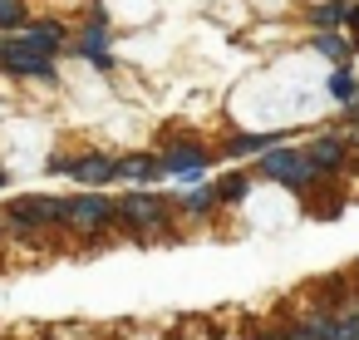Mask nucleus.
Listing matches in <instances>:
<instances>
[{"label": "nucleus", "instance_id": "7", "mask_svg": "<svg viewBox=\"0 0 359 340\" xmlns=\"http://www.w3.org/2000/svg\"><path fill=\"white\" fill-rule=\"evenodd\" d=\"M74 50H79V60H89L94 70H114V55H109V15H104V6L89 11V25L79 30Z\"/></svg>", "mask_w": 359, "mask_h": 340}, {"label": "nucleus", "instance_id": "6", "mask_svg": "<svg viewBox=\"0 0 359 340\" xmlns=\"http://www.w3.org/2000/svg\"><path fill=\"white\" fill-rule=\"evenodd\" d=\"M0 70L20 74V79H45L55 84V60H45L40 50H30L20 35H0Z\"/></svg>", "mask_w": 359, "mask_h": 340}, {"label": "nucleus", "instance_id": "18", "mask_svg": "<svg viewBox=\"0 0 359 340\" xmlns=\"http://www.w3.org/2000/svg\"><path fill=\"white\" fill-rule=\"evenodd\" d=\"M339 340H359V306H349L339 315Z\"/></svg>", "mask_w": 359, "mask_h": 340}, {"label": "nucleus", "instance_id": "4", "mask_svg": "<svg viewBox=\"0 0 359 340\" xmlns=\"http://www.w3.org/2000/svg\"><path fill=\"white\" fill-rule=\"evenodd\" d=\"M256 178H266V183H280V188H290V192H310L315 183H320V173H315V163L305 158V148H295V143H280V148H271V153H261V163H256Z\"/></svg>", "mask_w": 359, "mask_h": 340}, {"label": "nucleus", "instance_id": "19", "mask_svg": "<svg viewBox=\"0 0 359 340\" xmlns=\"http://www.w3.org/2000/svg\"><path fill=\"white\" fill-rule=\"evenodd\" d=\"M339 133H344V143H349V148H359V109H354V104L344 109V129H339Z\"/></svg>", "mask_w": 359, "mask_h": 340}, {"label": "nucleus", "instance_id": "12", "mask_svg": "<svg viewBox=\"0 0 359 340\" xmlns=\"http://www.w3.org/2000/svg\"><path fill=\"white\" fill-rule=\"evenodd\" d=\"M310 50H315V55H325V60H330L334 70H339V65H349V40H344L339 30H315Z\"/></svg>", "mask_w": 359, "mask_h": 340}, {"label": "nucleus", "instance_id": "1", "mask_svg": "<svg viewBox=\"0 0 359 340\" xmlns=\"http://www.w3.org/2000/svg\"><path fill=\"white\" fill-rule=\"evenodd\" d=\"M0 222H6L11 237H25V242H40L45 232H60L65 227V197L55 192H20L0 207Z\"/></svg>", "mask_w": 359, "mask_h": 340}, {"label": "nucleus", "instance_id": "15", "mask_svg": "<svg viewBox=\"0 0 359 340\" xmlns=\"http://www.w3.org/2000/svg\"><path fill=\"white\" fill-rule=\"evenodd\" d=\"M212 188H217V202H222V207H236V202H246V192H251V173H222Z\"/></svg>", "mask_w": 359, "mask_h": 340}, {"label": "nucleus", "instance_id": "5", "mask_svg": "<svg viewBox=\"0 0 359 340\" xmlns=\"http://www.w3.org/2000/svg\"><path fill=\"white\" fill-rule=\"evenodd\" d=\"M168 222H172V207H168L163 197H153L148 188L123 192V202H118V227H123V232H133V237L153 242V237H163V232H168Z\"/></svg>", "mask_w": 359, "mask_h": 340}, {"label": "nucleus", "instance_id": "14", "mask_svg": "<svg viewBox=\"0 0 359 340\" xmlns=\"http://www.w3.org/2000/svg\"><path fill=\"white\" fill-rule=\"evenodd\" d=\"M344 15H349V0H320V6L305 11V20H310L315 30H339Z\"/></svg>", "mask_w": 359, "mask_h": 340}, {"label": "nucleus", "instance_id": "16", "mask_svg": "<svg viewBox=\"0 0 359 340\" xmlns=\"http://www.w3.org/2000/svg\"><path fill=\"white\" fill-rule=\"evenodd\" d=\"M25 25H30L25 0H0V35H20Z\"/></svg>", "mask_w": 359, "mask_h": 340}, {"label": "nucleus", "instance_id": "13", "mask_svg": "<svg viewBox=\"0 0 359 340\" xmlns=\"http://www.w3.org/2000/svg\"><path fill=\"white\" fill-rule=\"evenodd\" d=\"M177 207H182L187 217H197V222H202V217H212L222 202H217V188H212V183H197V188H187V197H182Z\"/></svg>", "mask_w": 359, "mask_h": 340}, {"label": "nucleus", "instance_id": "9", "mask_svg": "<svg viewBox=\"0 0 359 340\" xmlns=\"http://www.w3.org/2000/svg\"><path fill=\"white\" fill-rule=\"evenodd\" d=\"M305 158L315 163V173H320V178H334V173L349 163V143H344V133H339V129H330V133H320V138H310V143H305Z\"/></svg>", "mask_w": 359, "mask_h": 340}, {"label": "nucleus", "instance_id": "23", "mask_svg": "<svg viewBox=\"0 0 359 340\" xmlns=\"http://www.w3.org/2000/svg\"><path fill=\"white\" fill-rule=\"evenodd\" d=\"M0 242H6V222H0Z\"/></svg>", "mask_w": 359, "mask_h": 340}, {"label": "nucleus", "instance_id": "8", "mask_svg": "<svg viewBox=\"0 0 359 340\" xmlns=\"http://www.w3.org/2000/svg\"><path fill=\"white\" fill-rule=\"evenodd\" d=\"M69 178L79 183V192H104L109 183H118V158H109V153H79L69 163Z\"/></svg>", "mask_w": 359, "mask_h": 340}, {"label": "nucleus", "instance_id": "11", "mask_svg": "<svg viewBox=\"0 0 359 340\" xmlns=\"http://www.w3.org/2000/svg\"><path fill=\"white\" fill-rule=\"evenodd\" d=\"M163 158L158 153H123L118 158V183H133V188H148V183H163Z\"/></svg>", "mask_w": 359, "mask_h": 340}, {"label": "nucleus", "instance_id": "10", "mask_svg": "<svg viewBox=\"0 0 359 340\" xmlns=\"http://www.w3.org/2000/svg\"><path fill=\"white\" fill-rule=\"evenodd\" d=\"M290 133H295V129H280V133H231V138L222 143V158H261V153L290 143Z\"/></svg>", "mask_w": 359, "mask_h": 340}, {"label": "nucleus", "instance_id": "21", "mask_svg": "<svg viewBox=\"0 0 359 340\" xmlns=\"http://www.w3.org/2000/svg\"><path fill=\"white\" fill-rule=\"evenodd\" d=\"M344 25H349V35L359 40V6H349V15H344Z\"/></svg>", "mask_w": 359, "mask_h": 340}, {"label": "nucleus", "instance_id": "22", "mask_svg": "<svg viewBox=\"0 0 359 340\" xmlns=\"http://www.w3.org/2000/svg\"><path fill=\"white\" fill-rule=\"evenodd\" d=\"M6 183H11V173H6V168H0V192H6Z\"/></svg>", "mask_w": 359, "mask_h": 340}, {"label": "nucleus", "instance_id": "3", "mask_svg": "<svg viewBox=\"0 0 359 340\" xmlns=\"http://www.w3.org/2000/svg\"><path fill=\"white\" fill-rule=\"evenodd\" d=\"M118 227V202L104 197V192H74L65 197V232L89 242V237H104Z\"/></svg>", "mask_w": 359, "mask_h": 340}, {"label": "nucleus", "instance_id": "20", "mask_svg": "<svg viewBox=\"0 0 359 340\" xmlns=\"http://www.w3.org/2000/svg\"><path fill=\"white\" fill-rule=\"evenodd\" d=\"M69 163H74V158H69V153H55V158H50V163H45V168H50V173H55V178H69Z\"/></svg>", "mask_w": 359, "mask_h": 340}, {"label": "nucleus", "instance_id": "2", "mask_svg": "<svg viewBox=\"0 0 359 340\" xmlns=\"http://www.w3.org/2000/svg\"><path fill=\"white\" fill-rule=\"evenodd\" d=\"M158 158H163V173H168V178H177V183H187V188H197V183H207V173L217 168L222 148H207V143H197V138L177 133V138H168V143L158 148Z\"/></svg>", "mask_w": 359, "mask_h": 340}, {"label": "nucleus", "instance_id": "17", "mask_svg": "<svg viewBox=\"0 0 359 340\" xmlns=\"http://www.w3.org/2000/svg\"><path fill=\"white\" fill-rule=\"evenodd\" d=\"M330 94H334L344 109L354 104V94H359V79H354V70H349V65H339V70L330 74Z\"/></svg>", "mask_w": 359, "mask_h": 340}]
</instances>
